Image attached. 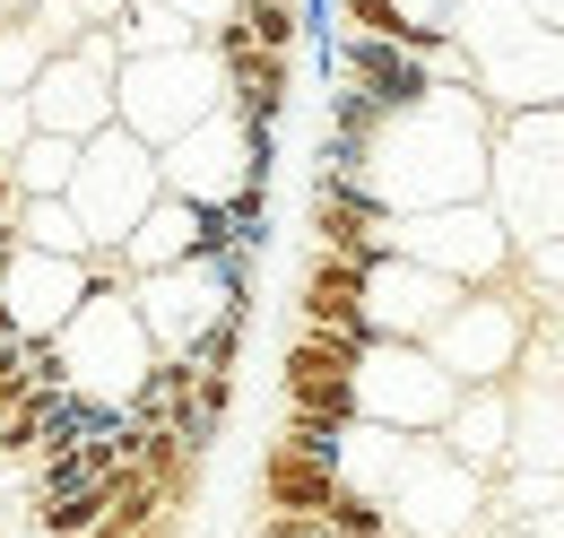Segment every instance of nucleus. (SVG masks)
Segmentation results:
<instances>
[{
    "label": "nucleus",
    "instance_id": "20e7f679",
    "mask_svg": "<svg viewBox=\"0 0 564 538\" xmlns=\"http://www.w3.org/2000/svg\"><path fill=\"white\" fill-rule=\"evenodd\" d=\"M131 313H140L156 356H192L217 322H252V261L200 252V261H183V269L131 278Z\"/></svg>",
    "mask_w": 564,
    "mask_h": 538
},
{
    "label": "nucleus",
    "instance_id": "6e6552de",
    "mask_svg": "<svg viewBox=\"0 0 564 538\" xmlns=\"http://www.w3.org/2000/svg\"><path fill=\"white\" fill-rule=\"evenodd\" d=\"M156 148H140V139L122 131H96L87 148H78V174H70V217L87 226V252H122V235L140 226L148 208H156Z\"/></svg>",
    "mask_w": 564,
    "mask_h": 538
},
{
    "label": "nucleus",
    "instance_id": "c756f323",
    "mask_svg": "<svg viewBox=\"0 0 564 538\" xmlns=\"http://www.w3.org/2000/svg\"><path fill=\"white\" fill-rule=\"evenodd\" d=\"M26 9H35V0H0V26H18V18H26Z\"/></svg>",
    "mask_w": 564,
    "mask_h": 538
},
{
    "label": "nucleus",
    "instance_id": "39448f33",
    "mask_svg": "<svg viewBox=\"0 0 564 538\" xmlns=\"http://www.w3.org/2000/svg\"><path fill=\"white\" fill-rule=\"evenodd\" d=\"M209 114H226V69L209 44L192 53H148V62L113 69V122L140 148H174L183 131H200Z\"/></svg>",
    "mask_w": 564,
    "mask_h": 538
},
{
    "label": "nucleus",
    "instance_id": "4be33fe9",
    "mask_svg": "<svg viewBox=\"0 0 564 538\" xmlns=\"http://www.w3.org/2000/svg\"><path fill=\"white\" fill-rule=\"evenodd\" d=\"M9 235H18L26 252H53V261H87V226L70 217V201H18Z\"/></svg>",
    "mask_w": 564,
    "mask_h": 538
},
{
    "label": "nucleus",
    "instance_id": "393cba45",
    "mask_svg": "<svg viewBox=\"0 0 564 538\" xmlns=\"http://www.w3.org/2000/svg\"><path fill=\"white\" fill-rule=\"evenodd\" d=\"M26 26H35V44H44V53H70L78 35H87V18H78L70 0H35V9H26Z\"/></svg>",
    "mask_w": 564,
    "mask_h": 538
},
{
    "label": "nucleus",
    "instance_id": "f8f14e48",
    "mask_svg": "<svg viewBox=\"0 0 564 538\" xmlns=\"http://www.w3.org/2000/svg\"><path fill=\"white\" fill-rule=\"evenodd\" d=\"M156 183H165V201H192L200 217L226 208L235 192H261V183H252V131H243L235 114H209L200 131L156 148Z\"/></svg>",
    "mask_w": 564,
    "mask_h": 538
},
{
    "label": "nucleus",
    "instance_id": "2eb2a0df",
    "mask_svg": "<svg viewBox=\"0 0 564 538\" xmlns=\"http://www.w3.org/2000/svg\"><path fill=\"white\" fill-rule=\"evenodd\" d=\"M478 105H487L495 122H512V114H556L564 105V35L556 26H530L512 53L478 62Z\"/></svg>",
    "mask_w": 564,
    "mask_h": 538
},
{
    "label": "nucleus",
    "instance_id": "0eeeda50",
    "mask_svg": "<svg viewBox=\"0 0 564 538\" xmlns=\"http://www.w3.org/2000/svg\"><path fill=\"white\" fill-rule=\"evenodd\" d=\"M348 400H356V426H382V434H443L460 383H452L425 347H409V338H365V347H356V374H348Z\"/></svg>",
    "mask_w": 564,
    "mask_h": 538
},
{
    "label": "nucleus",
    "instance_id": "7ed1b4c3",
    "mask_svg": "<svg viewBox=\"0 0 564 538\" xmlns=\"http://www.w3.org/2000/svg\"><path fill=\"white\" fill-rule=\"evenodd\" d=\"M53 365H62V391H78V400L122 408V417H131L148 365H156L140 313H131V287H87V304L53 331Z\"/></svg>",
    "mask_w": 564,
    "mask_h": 538
},
{
    "label": "nucleus",
    "instance_id": "9b49d317",
    "mask_svg": "<svg viewBox=\"0 0 564 538\" xmlns=\"http://www.w3.org/2000/svg\"><path fill=\"white\" fill-rule=\"evenodd\" d=\"M113 69H122V44H113L105 26H87L70 53H53L44 78L26 87V122H35L44 139L87 148L96 131H113Z\"/></svg>",
    "mask_w": 564,
    "mask_h": 538
},
{
    "label": "nucleus",
    "instance_id": "b1692460",
    "mask_svg": "<svg viewBox=\"0 0 564 538\" xmlns=\"http://www.w3.org/2000/svg\"><path fill=\"white\" fill-rule=\"evenodd\" d=\"M452 9H460V0H382V26L409 35V44H434V35L452 26Z\"/></svg>",
    "mask_w": 564,
    "mask_h": 538
},
{
    "label": "nucleus",
    "instance_id": "412c9836",
    "mask_svg": "<svg viewBox=\"0 0 564 538\" xmlns=\"http://www.w3.org/2000/svg\"><path fill=\"white\" fill-rule=\"evenodd\" d=\"M0 174H9V192H18V201H62V192H70V174H78V148H70V139L26 131V148H18Z\"/></svg>",
    "mask_w": 564,
    "mask_h": 538
},
{
    "label": "nucleus",
    "instance_id": "5701e85b",
    "mask_svg": "<svg viewBox=\"0 0 564 538\" xmlns=\"http://www.w3.org/2000/svg\"><path fill=\"white\" fill-rule=\"evenodd\" d=\"M113 44H122V62H148V53H192L200 35H192L165 0H131V18L113 26Z\"/></svg>",
    "mask_w": 564,
    "mask_h": 538
},
{
    "label": "nucleus",
    "instance_id": "a211bd4d",
    "mask_svg": "<svg viewBox=\"0 0 564 538\" xmlns=\"http://www.w3.org/2000/svg\"><path fill=\"white\" fill-rule=\"evenodd\" d=\"M200 252H209V217H200L192 201H165V192H156V208L122 235V269H131V278L183 269V261H200Z\"/></svg>",
    "mask_w": 564,
    "mask_h": 538
},
{
    "label": "nucleus",
    "instance_id": "423d86ee",
    "mask_svg": "<svg viewBox=\"0 0 564 538\" xmlns=\"http://www.w3.org/2000/svg\"><path fill=\"white\" fill-rule=\"evenodd\" d=\"M530 331H539V313H530V295L503 278V287H469V295L434 322L425 356H434L460 391H495V383H512V374H521Z\"/></svg>",
    "mask_w": 564,
    "mask_h": 538
},
{
    "label": "nucleus",
    "instance_id": "1a4fd4ad",
    "mask_svg": "<svg viewBox=\"0 0 564 538\" xmlns=\"http://www.w3.org/2000/svg\"><path fill=\"white\" fill-rule=\"evenodd\" d=\"M495 521V495L478 470H460L434 434L409 443V470L391 477V495H382V530L391 538H478Z\"/></svg>",
    "mask_w": 564,
    "mask_h": 538
},
{
    "label": "nucleus",
    "instance_id": "cd10ccee",
    "mask_svg": "<svg viewBox=\"0 0 564 538\" xmlns=\"http://www.w3.org/2000/svg\"><path fill=\"white\" fill-rule=\"evenodd\" d=\"M78 18H87V26H105V35H113V26H122V18H131V0H70Z\"/></svg>",
    "mask_w": 564,
    "mask_h": 538
},
{
    "label": "nucleus",
    "instance_id": "4468645a",
    "mask_svg": "<svg viewBox=\"0 0 564 538\" xmlns=\"http://www.w3.org/2000/svg\"><path fill=\"white\" fill-rule=\"evenodd\" d=\"M78 304H87V261H53V252L9 244V269H0V322H9V338H53Z\"/></svg>",
    "mask_w": 564,
    "mask_h": 538
},
{
    "label": "nucleus",
    "instance_id": "dca6fc26",
    "mask_svg": "<svg viewBox=\"0 0 564 538\" xmlns=\"http://www.w3.org/2000/svg\"><path fill=\"white\" fill-rule=\"evenodd\" d=\"M356 347L365 338H322V331H295L286 338V365H279V391L286 417H322V426H348V374H356Z\"/></svg>",
    "mask_w": 564,
    "mask_h": 538
},
{
    "label": "nucleus",
    "instance_id": "f257e3e1",
    "mask_svg": "<svg viewBox=\"0 0 564 538\" xmlns=\"http://www.w3.org/2000/svg\"><path fill=\"white\" fill-rule=\"evenodd\" d=\"M487 139H495V114L469 87H434L425 105L382 114L365 131L348 183L382 217H425V208L487 201Z\"/></svg>",
    "mask_w": 564,
    "mask_h": 538
},
{
    "label": "nucleus",
    "instance_id": "bb28decb",
    "mask_svg": "<svg viewBox=\"0 0 564 538\" xmlns=\"http://www.w3.org/2000/svg\"><path fill=\"white\" fill-rule=\"evenodd\" d=\"M26 131H35V122H26V96H0V165L26 148Z\"/></svg>",
    "mask_w": 564,
    "mask_h": 538
},
{
    "label": "nucleus",
    "instance_id": "aec40b11",
    "mask_svg": "<svg viewBox=\"0 0 564 538\" xmlns=\"http://www.w3.org/2000/svg\"><path fill=\"white\" fill-rule=\"evenodd\" d=\"M530 26H539V18H530L521 0H460L443 35H452V44L469 53V62H495V53H512V44L530 35Z\"/></svg>",
    "mask_w": 564,
    "mask_h": 538
},
{
    "label": "nucleus",
    "instance_id": "f3484780",
    "mask_svg": "<svg viewBox=\"0 0 564 538\" xmlns=\"http://www.w3.org/2000/svg\"><path fill=\"white\" fill-rule=\"evenodd\" d=\"M434 443H443L460 470H478L495 486V477L512 470V383H495V391H460Z\"/></svg>",
    "mask_w": 564,
    "mask_h": 538
},
{
    "label": "nucleus",
    "instance_id": "6ab92c4d",
    "mask_svg": "<svg viewBox=\"0 0 564 538\" xmlns=\"http://www.w3.org/2000/svg\"><path fill=\"white\" fill-rule=\"evenodd\" d=\"M330 495H339V477L322 470V461H304V452H286V443H270L261 452V504L270 513H330Z\"/></svg>",
    "mask_w": 564,
    "mask_h": 538
},
{
    "label": "nucleus",
    "instance_id": "a878e982",
    "mask_svg": "<svg viewBox=\"0 0 564 538\" xmlns=\"http://www.w3.org/2000/svg\"><path fill=\"white\" fill-rule=\"evenodd\" d=\"M165 9H174V18H183V26H192V35H200V44H209L217 26H226V18H235V0H165Z\"/></svg>",
    "mask_w": 564,
    "mask_h": 538
},
{
    "label": "nucleus",
    "instance_id": "7c9ffc66",
    "mask_svg": "<svg viewBox=\"0 0 564 538\" xmlns=\"http://www.w3.org/2000/svg\"><path fill=\"white\" fill-rule=\"evenodd\" d=\"M478 538H530V530H512V521H487V530H478Z\"/></svg>",
    "mask_w": 564,
    "mask_h": 538
},
{
    "label": "nucleus",
    "instance_id": "f03ea898",
    "mask_svg": "<svg viewBox=\"0 0 564 538\" xmlns=\"http://www.w3.org/2000/svg\"><path fill=\"white\" fill-rule=\"evenodd\" d=\"M487 208L503 217L512 252L564 244V105L556 114H512L487 139Z\"/></svg>",
    "mask_w": 564,
    "mask_h": 538
},
{
    "label": "nucleus",
    "instance_id": "ddd939ff",
    "mask_svg": "<svg viewBox=\"0 0 564 538\" xmlns=\"http://www.w3.org/2000/svg\"><path fill=\"white\" fill-rule=\"evenodd\" d=\"M452 304H460V287H443L434 269L400 261V252H382V261L356 269V331L365 338H409V347H425Z\"/></svg>",
    "mask_w": 564,
    "mask_h": 538
},
{
    "label": "nucleus",
    "instance_id": "c85d7f7f",
    "mask_svg": "<svg viewBox=\"0 0 564 538\" xmlns=\"http://www.w3.org/2000/svg\"><path fill=\"white\" fill-rule=\"evenodd\" d=\"M512 530H530V538H564V504H547V513H530V521H512Z\"/></svg>",
    "mask_w": 564,
    "mask_h": 538
},
{
    "label": "nucleus",
    "instance_id": "9d476101",
    "mask_svg": "<svg viewBox=\"0 0 564 538\" xmlns=\"http://www.w3.org/2000/svg\"><path fill=\"white\" fill-rule=\"evenodd\" d=\"M391 252L400 261L434 269L443 287H503L512 278V235L487 201H460V208H425V217H391Z\"/></svg>",
    "mask_w": 564,
    "mask_h": 538
}]
</instances>
